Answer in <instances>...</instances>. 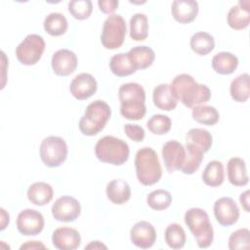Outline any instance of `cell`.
Instances as JSON below:
<instances>
[{
	"label": "cell",
	"mask_w": 250,
	"mask_h": 250,
	"mask_svg": "<svg viewBox=\"0 0 250 250\" xmlns=\"http://www.w3.org/2000/svg\"><path fill=\"white\" fill-rule=\"evenodd\" d=\"M106 249L107 247L103 244L101 241H91L87 246H85V249Z\"/></svg>",
	"instance_id": "bcb514c9"
},
{
	"label": "cell",
	"mask_w": 250,
	"mask_h": 250,
	"mask_svg": "<svg viewBox=\"0 0 250 250\" xmlns=\"http://www.w3.org/2000/svg\"><path fill=\"white\" fill-rule=\"evenodd\" d=\"M129 60L136 69H145L150 66L155 59L154 51L147 46H136L127 53Z\"/></svg>",
	"instance_id": "cb8c5ba5"
},
{
	"label": "cell",
	"mask_w": 250,
	"mask_h": 250,
	"mask_svg": "<svg viewBox=\"0 0 250 250\" xmlns=\"http://www.w3.org/2000/svg\"><path fill=\"white\" fill-rule=\"evenodd\" d=\"M171 13L180 23L191 22L197 17L198 3L193 0H175L171 5Z\"/></svg>",
	"instance_id": "ac0fdd59"
},
{
	"label": "cell",
	"mask_w": 250,
	"mask_h": 250,
	"mask_svg": "<svg viewBox=\"0 0 250 250\" xmlns=\"http://www.w3.org/2000/svg\"><path fill=\"white\" fill-rule=\"evenodd\" d=\"M81 213L79 201L68 195L59 197L52 206V215L59 222L69 223L75 221Z\"/></svg>",
	"instance_id": "9c48e42d"
},
{
	"label": "cell",
	"mask_w": 250,
	"mask_h": 250,
	"mask_svg": "<svg viewBox=\"0 0 250 250\" xmlns=\"http://www.w3.org/2000/svg\"><path fill=\"white\" fill-rule=\"evenodd\" d=\"M250 231L248 229H238L229 237V248L231 250L249 248Z\"/></svg>",
	"instance_id": "ab89813d"
},
{
	"label": "cell",
	"mask_w": 250,
	"mask_h": 250,
	"mask_svg": "<svg viewBox=\"0 0 250 250\" xmlns=\"http://www.w3.org/2000/svg\"><path fill=\"white\" fill-rule=\"evenodd\" d=\"M214 216L217 222L225 227L231 226L238 221L239 208L231 197H221L214 203Z\"/></svg>",
	"instance_id": "8fae6325"
},
{
	"label": "cell",
	"mask_w": 250,
	"mask_h": 250,
	"mask_svg": "<svg viewBox=\"0 0 250 250\" xmlns=\"http://www.w3.org/2000/svg\"><path fill=\"white\" fill-rule=\"evenodd\" d=\"M194 81L195 79L191 75L187 73H182L175 76V78L172 80L170 84V90L177 102L180 101L185 90Z\"/></svg>",
	"instance_id": "f35d334b"
},
{
	"label": "cell",
	"mask_w": 250,
	"mask_h": 250,
	"mask_svg": "<svg viewBox=\"0 0 250 250\" xmlns=\"http://www.w3.org/2000/svg\"><path fill=\"white\" fill-rule=\"evenodd\" d=\"M229 182L235 187H242L248 184L249 177L247 175L245 161L239 157H231L227 165Z\"/></svg>",
	"instance_id": "ffe728a7"
},
{
	"label": "cell",
	"mask_w": 250,
	"mask_h": 250,
	"mask_svg": "<svg viewBox=\"0 0 250 250\" xmlns=\"http://www.w3.org/2000/svg\"><path fill=\"white\" fill-rule=\"evenodd\" d=\"M249 190H245L244 192H242L239 196V201H240V204L241 206L243 207V209L245 210V212H249L250 211V208H249Z\"/></svg>",
	"instance_id": "ee69618b"
},
{
	"label": "cell",
	"mask_w": 250,
	"mask_h": 250,
	"mask_svg": "<svg viewBox=\"0 0 250 250\" xmlns=\"http://www.w3.org/2000/svg\"><path fill=\"white\" fill-rule=\"evenodd\" d=\"M148 35V21L145 14L137 13L130 19V37L135 41H143Z\"/></svg>",
	"instance_id": "836d02e7"
},
{
	"label": "cell",
	"mask_w": 250,
	"mask_h": 250,
	"mask_svg": "<svg viewBox=\"0 0 250 250\" xmlns=\"http://www.w3.org/2000/svg\"><path fill=\"white\" fill-rule=\"evenodd\" d=\"M213 138L209 131L202 128H192L188 130L186 136V144L192 145L200 148L203 152H207L212 146Z\"/></svg>",
	"instance_id": "f1b7e54d"
},
{
	"label": "cell",
	"mask_w": 250,
	"mask_h": 250,
	"mask_svg": "<svg viewBox=\"0 0 250 250\" xmlns=\"http://www.w3.org/2000/svg\"><path fill=\"white\" fill-rule=\"evenodd\" d=\"M43 26L45 31L51 36H61L67 30L68 23L64 15L55 12L45 18Z\"/></svg>",
	"instance_id": "f546056e"
},
{
	"label": "cell",
	"mask_w": 250,
	"mask_h": 250,
	"mask_svg": "<svg viewBox=\"0 0 250 250\" xmlns=\"http://www.w3.org/2000/svg\"><path fill=\"white\" fill-rule=\"evenodd\" d=\"M0 211H1V228H0V229L3 230L9 225L10 217H9V214L6 212V210L4 208H1Z\"/></svg>",
	"instance_id": "f6af8a7d"
},
{
	"label": "cell",
	"mask_w": 250,
	"mask_h": 250,
	"mask_svg": "<svg viewBox=\"0 0 250 250\" xmlns=\"http://www.w3.org/2000/svg\"><path fill=\"white\" fill-rule=\"evenodd\" d=\"M171 119L167 115L154 114L146 122L147 129L154 135H164L171 129Z\"/></svg>",
	"instance_id": "8d00e7d4"
},
{
	"label": "cell",
	"mask_w": 250,
	"mask_h": 250,
	"mask_svg": "<svg viewBox=\"0 0 250 250\" xmlns=\"http://www.w3.org/2000/svg\"><path fill=\"white\" fill-rule=\"evenodd\" d=\"M164 238L167 245L172 249L183 248L187 239L184 229L177 223L168 225L164 232Z\"/></svg>",
	"instance_id": "e575fe53"
},
{
	"label": "cell",
	"mask_w": 250,
	"mask_h": 250,
	"mask_svg": "<svg viewBox=\"0 0 250 250\" xmlns=\"http://www.w3.org/2000/svg\"><path fill=\"white\" fill-rule=\"evenodd\" d=\"M237 65V57L229 52H220L212 59V67L219 74H231L236 69Z\"/></svg>",
	"instance_id": "d4e9b609"
},
{
	"label": "cell",
	"mask_w": 250,
	"mask_h": 250,
	"mask_svg": "<svg viewBox=\"0 0 250 250\" xmlns=\"http://www.w3.org/2000/svg\"><path fill=\"white\" fill-rule=\"evenodd\" d=\"M224 179L225 172L223 163L218 160L210 161L202 173V181L204 184L209 187L216 188L224 183Z\"/></svg>",
	"instance_id": "83f0119b"
},
{
	"label": "cell",
	"mask_w": 250,
	"mask_h": 250,
	"mask_svg": "<svg viewBox=\"0 0 250 250\" xmlns=\"http://www.w3.org/2000/svg\"><path fill=\"white\" fill-rule=\"evenodd\" d=\"M105 193L107 198L114 204L121 205L127 202L131 197V188L127 182L121 179L110 181L106 185Z\"/></svg>",
	"instance_id": "44dd1931"
},
{
	"label": "cell",
	"mask_w": 250,
	"mask_h": 250,
	"mask_svg": "<svg viewBox=\"0 0 250 250\" xmlns=\"http://www.w3.org/2000/svg\"><path fill=\"white\" fill-rule=\"evenodd\" d=\"M185 223L193 234L199 248H208L214 239L209 216L201 208H190L185 213Z\"/></svg>",
	"instance_id": "277c9868"
},
{
	"label": "cell",
	"mask_w": 250,
	"mask_h": 250,
	"mask_svg": "<svg viewBox=\"0 0 250 250\" xmlns=\"http://www.w3.org/2000/svg\"><path fill=\"white\" fill-rule=\"evenodd\" d=\"M228 24L235 29H244L250 22V8L248 0H240L237 5L232 6L227 16Z\"/></svg>",
	"instance_id": "d6986e66"
},
{
	"label": "cell",
	"mask_w": 250,
	"mask_h": 250,
	"mask_svg": "<svg viewBox=\"0 0 250 250\" xmlns=\"http://www.w3.org/2000/svg\"><path fill=\"white\" fill-rule=\"evenodd\" d=\"M77 62V57L74 52L68 49H60L54 53L51 64L55 74L67 76L76 70Z\"/></svg>",
	"instance_id": "5bb4252c"
},
{
	"label": "cell",
	"mask_w": 250,
	"mask_h": 250,
	"mask_svg": "<svg viewBox=\"0 0 250 250\" xmlns=\"http://www.w3.org/2000/svg\"><path fill=\"white\" fill-rule=\"evenodd\" d=\"M130 238L135 246L142 249H147L150 248L156 240V230L150 223L140 221L132 227Z\"/></svg>",
	"instance_id": "4fadbf2b"
},
{
	"label": "cell",
	"mask_w": 250,
	"mask_h": 250,
	"mask_svg": "<svg viewBox=\"0 0 250 250\" xmlns=\"http://www.w3.org/2000/svg\"><path fill=\"white\" fill-rule=\"evenodd\" d=\"M152 101L157 108L165 111L173 110L178 104L171 93L170 85L166 83H161L153 89Z\"/></svg>",
	"instance_id": "603a6c76"
},
{
	"label": "cell",
	"mask_w": 250,
	"mask_h": 250,
	"mask_svg": "<svg viewBox=\"0 0 250 250\" xmlns=\"http://www.w3.org/2000/svg\"><path fill=\"white\" fill-rule=\"evenodd\" d=\"M147 205L156 211L167 209L172 203V195L168 190L155 189L148 193L146 196Z\"/></svg>",
	"instance_id": "d590c367"
},
{
	"label": "cell",
	"mask_w": 250,
	"mask_h": 250,
	"mask_svg": "<svg viewBox=\"0 0 250 250\" xmlns=\"http://www.w3.org/2000/svg\"><path fill=\"white\" fill-rule=\"evenodd\" d=\"M191 115L196 122L207 126L215 125L220 119V114L218 110L214 106L205 104H200L192 107Z\"/></svg>",
	"instance_id": "d6a6232c"
},
{
	"label": "cell",
	"mask_w": 250,
	"mask_h": 250,
	"mask_svg": "<svg viewBox=\"0 0 250 250\" xmlns=\"http://www.w3.org/2000/svg\"><path fill=\"white\" fill-rule=\"evenodd\" d=\"M68 11L76 20L88 19L93 11V5L90 0H72L68 2Z\"/></svg>",
	"instance_id": "74e56055"
},
{
	"label": "cell",
	"mask_w": 250,
	"mask_h": 250,
	"mask_svg": "<svg viewBox=\"0 0 250 250\" xmlns=\"http://www.w3.org/2000/svg\"><path fill=\"white\" fill-rule=\"evenodd\" d=\"M136 175L144 186H152L159 182L162 176V168L154 149L145 146L138 150L135 157Z\"/></svg>",
	"instance_id": "7a4b0ae2"
},
{
	"label": "cell",
	"mask_w": 250,
	"mask_h": 250,
	"mask_svg": "<svg viewBox=\"0 0 250 250\" xmlns=\"http://www.w3.org/2000/svg\"><path fill=\"white\" fill-rule=\"evenodd\" d=\"M211 98L210 89L204 84H198L196 81L191 83L183 93L180 102L187 107L192 108L208 102Z\"/></svg>",
	"instance_id": "e0dca14e"
},
{
	"label": "cell",
	"mask_w": 250,
	"mask_h": 250,
	"mask_svg": "<svg viewBox=\"0 0 250 250\" xmlns=\"http://www.w3.org/2000/svg\"><path fill=\"white\" fill-rule=\"evenodd\" d=\"M54 195V190L51 185L45 182H36L32 184L27 189L28 200L37 206H44L48 204Z\"/></svg>",
	"instance_id": "7402d4cb"
},
{
	"label": "cell",
	"mask_w": 250,
	"mask_h": 250,
	"mask_svg": "<svg viewBox=\"0 0 250 250\" xmlns=\"http://www.w3.org/2000/svg\"><path fill=\"white\" fill-rule=\"evenodd\" d=\"M124 132L129 139L136 143H140L145 139V130L142 126L137 124H125Z\"/></svg>",
	"instance_id": "60d3db41"
},
{
	"label": "cell",
	"mask_w": 250,
	"mask_h": 250,
	"mask_svg": "<svg viewBox=\"0 0 250 250\" xmlns=\"http://www.w3.org/2000/svg\"><path fill=\"white\" fill-rule=\"evenodd\" d=\"M120 101V113L129 120L144 118L146 108V92L142 85L130 82L122 84L118 90Z\"/></svg>",
	"instance_id": "6da1fadb"
},
{
	"label": "cell",
	"mask_w": 250,
	"mask_h": 250,
	"mask_svg": "<svg viewBox=\"0 0 250 250\" xmlns=\"http://www.w3.org/2000/svg\"><path fill=\"white\" fill-rule=\"evenodd\" d=\"M45 248H46V246L40 241H27L20 247L21 250H23V249H45Z\"/></svg>",
	"instance_id": "7bdbcfd3"
},
{
	"label": "cell",
	"mask_w": 250,
	"mask_h": 250,
	"mask_svg": "<svg viewBox=\"0 0 250 250\" xmlns=\"http://www.w3.org/2000/svg\"><path fill=\"white\" fill-rule=\"evenodd\" d=\"M203 154L204 152L200 148L192 145L186 144V159L181 171L188 175H191L196 172L203 160Z\"/></svg>",
	"instance_id": "4dcf8cb0"
},
{
	"label": "cell",
	"mask_w": 250,
	"mask_h": 250,
	"mask_svg": "<svg viewBox=\"0 0 250 250\" xmlns=\"http://www.w3.org/2000/svg\"><path fill=\"white\" fill-rule=\"evenodd\" d=\"M189 45L191 50L197 55L206 56L214 50L215 40L210 33L199 31L190 37Z\"/></svg>",
	"instance_id": "484cf974"
},
{
	"label": "cell",
	"mask_w": 250,
	"mask_h": 250,
	"mask_svg": "<svg viewBox=\"0 0 250 250\" xmlns=\"http://www.w3.org/2000/svg\"><path fill=\"white\" fill-rule=\"evenodd\" d=\"M249 74L242 73L236 76L230 83L229 93L231 98L237 103H244L250 96Z\"/></svg>",
	"instance_id": "4316f807"
},
{
	"label": "cell",
	"mask_w": 250,
	"mask_h": 250,
	"mask_svg": "<svg viewBox=\"0 0 250 250\" xmlns=\"http://www.w3.org/2000/svg\"><path fill=\"white\" fill-rule=\"evenodd\" d=\"M110 115L109 105L104 101L97 100L87 105L79 120V130L85 136H95L105 127Z\"/></svg>",
	"instance_id": "3957f363"
},
{
	"label": "cell",
	"mask_w": 250,
	"mask_h": 250,
	"mask_svg": "<svg viewBox=\"0 0 250 250\" xmlns=\"http://www.w3.org/2000/svg\"><path fill=\"white\" fill-rule=\"evenodd\" d=\"M98 88L97 80L90 73H79L70 82L69 91L71 95L79 101L92 97Z\"/></svg>",
	"instance_id": "9a60e30c"
},
{
	"label": "cell",
	"mask_w": 250,
	"mask_h": 250,
	"mask_svg": "<svg viewBox=\"0 0 250 250\" xmlns=\"http://www.w3.org/2000/svg\"><path fill=\"white\" fill-rule=\"evenodd\" d=\"M95 154L100 161L118 166L128 160L130 148L125 141L113 136H104L97 142Z\"/></svg>",
	"instance_id": "5b68a950"
},
{
	"label": "cell",
	"mask_w": 250,
	"mask_h": 250,
	"mask_svg": "<svg viewBox=\"0 0 250 250\" xmlns=\"http://www.w3.org/2000/svg\"><path fill=\"white\" fill-rule=\"evenodd\" d=\"M53 245L60 250H74L81 243V236L78 230L69 227L58 228L52 235Z\"/></svg>",
	"instance_id": "2e32d148"
},
{
	"label": "cell",
	"mask_w": 250,
	"mask_h": 250,
	"mask_svg": "<svg viewBox=\"0 0 250 250\" xmlns=\"http://www.w3.org/2000/svg\"><path fill=\"white\" fill-rule=\"evenodd\" d=\"M40 158L50 168L61 166L67 157V145L65 141L58 136H49L40 144Z\"/></svg>",
	"instance_id": "8992f818"
},
{
	"label": "cell",
	"mask_w": 250,
	"mask_h": 250,
	"mask_svg": "<svg viewBox=\"0 0 250 250\" xmlns=\"http://www.w3.org/2000/svg\"><path fill=\"white\" fill-rule=\"evenodd\" d=\"M45 50V41L38 34H28L16 48L18 61L24 65H33L39 62Z\"/></svg>",
	"instance_id": "ba28073f"
},
{
	"label": "cell",
	"mask_w": 250,
	"mask_h": 250,
	"mask_svg": "<svg viewBox=\"0 0 250 250\" xmlns=\"http://www.w3.org/2000/svg\"><path fill=\"white\" fill-rule=\"evenodd\" d=\"M118 0H100L98 1L99 9L104 14H112L118 7Z\"/></svg>",
	"instance_id": "b9f144b4"
},
{
	"label": "cell",
	"mask_w": 250,
	"mask_h": 250,
	"mask_svg": "<svg viewBox=\"0 0 250 250\" xmlns=\"http://www.w3.org/2000/svg\"><path fill=\"white\" fill-rule=\"evenodd\" d=\"M162 158L168 173L181 170L186 159V148L176 140L168 141L162 146Z\"/></svg>",
	"instance_id": "7c38bea8"
},
{
	"label": "cell",
	"mask_w": 250,
	"mask_h": 250,
	"mask_svg": "<svg viewBox=\"0 0 250 250\" xmlns=\"http://www.w3.org/2000/svg\"><path fill=\"white\" fill-rule=\"evenodd\" d=\"M126 35V22L120 15L108 16L103 25L101 42L105 49L114 50L122 46Z\"/></svg>",
	"instance_id": "52a82bcc"
},
{
	"label": "cell",
	"mask_w": 250,
	"mask_h": 250,
	"mask_svg": "<svg viewBox=\"0 0 250 250\" xmlns=\"http://www.w3.org/2000/svg\"><path fill=\"white\" fill-rule=\"evenodd\" d=\"M109 67L111 72L118 77L131 75L137 70L129 60L127 53H119L112 56L109 61Z\"/></svg>",
	"instance_id": "1f68e13d"
},
{
	"label": "cell",
	"mask_w": 250,
	"mask_h": 250,
	"mask_svg": "<svg viewBox=\"0 0 250 250\" xmlns=\"http://www.w3.org/2000/svg\"><path fill=\"white\" fill-rule=\"evenodd\" d=\"M17 228L22 235H37L44 229V217L37 210L24 209L18 215Z\"/></svg>",
	"instance_id": "30bf717a"
}]
</instances>
